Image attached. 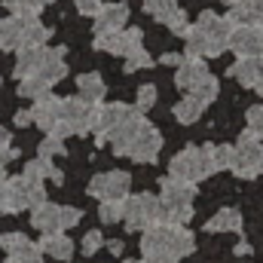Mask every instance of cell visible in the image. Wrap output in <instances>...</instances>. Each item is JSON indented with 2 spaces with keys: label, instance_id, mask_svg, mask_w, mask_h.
<instances>
[{
  "label": "cell",
  "instance_id": "1",
  "mask_svg": "<svg viewBox=\"0 0 263 263\" xmlns=\"http://www.w3.org/2000/svg\"><path fill=\"white\" fill-rule=\"evenodd\" d=\"M193 248H196L193 233L184 230V223H172V220H159L147 227L141 236L144 263H178L181 257L193 254Z\"/></svg>",
  "mask_w": 263,
  "mask_h": 263
},
{
  "label": "cell",
  "instance_id": "2",
  "mask_svg": "<svg viewBox=\"0 0 263 263\" xmlns=\"http://www.w3.org/2000/svg\"><path fill=\"white\" fill-rule=\"evenodd\" d=\"M196 184H184L175 178H162L159 181V205H162V220L172 223H187L193 217V190Z\"/></svg>",
  "mask_w": 263,
  "mask_h": 263
},
{
  "label": "cell",
  "instance_id": "3",
  "mask_svg": "<svg viewBox=\"0 0 263 263\" xmlns=\"http://www.w3.org/2000/svg\"><path fill=\"white\" fill-rule=\"evenodd\" d=\"M40 202H46L43 184L25 181L22 175L18 178H6L3 187H0V211H6V214H18L25 208H37Z\"/></svg>",
  "mask_w": 263,
  "mask_h": 263
},
{
  "label": "cell",
  "instance_id": "4",
  "mask_svg": "<svg viewBox=\"0 0 263 263\" xmlns=\"http://www.w3.org/2000/svg\"><path fill=\"white\" fill-rule=\"evenodd\" d=\"M123 220L132 233H144L147 227L159 223L162 220V205L159 196H150V193H135V196L123 199Z\"/></svg>",
  "mask_w": 263,
  "mask_h": 263
},
{
  "label": "cell",
  "instance_id": "5",
  "mask_svg": "<svg viewBox=\"0 0 263 263\" xmlns=\"http://www.w3.org/2000/svg\"><path fill=\"white\" fill-rule=\"evenodd\" d=\"M83 217L80 208L70 205H52V202H40L37 208H31V223L40 233H65L70 227H77Z\"/></svg>",
  "mask_w": 263,
  "mask_h": 263
},
{
  "label": "cell",
  "instance_id": "6",
  "mask_svg": "<svg viewBox=\"0 0 263 263\" xmlns=\"http://www.w3.org/2000/svg\"><path fill=\"white\" fill-rule=\"evenodd\" d=\"M211 175V162L202 147H184L172 162H168V178L184 181V184H199Z\"/></svg>",
  "mask_w": 263,
  "mask_h": 263
},
{
  "label": "cell",
  "instance_id": "7",
  "mask_svg": "<svg viewBox=\"0 0 263 263\" xmlns=\"http://www.w3.org/2000/svg\"><path fill=\"white\" fill-rule=\"evenodd\" d=\"M92 107L95 104L83 101L80 95L77 98H62V117H59L55 129L49 132V135H55L62 141L70 138V135H86L89 132V123H92Z\"/></svg>",
  "mask_w": 263,
  "mask_h": 263
},
{
  "label": "cell",
  "instance_id": "8",
  "mask_svg": "<svg viewBox=\"0 0 263 263\" xmlns=\"http://www.w3.org/2000/svg\"><path fill=\"white\" fill-rule=\"evenodd\" d=\"M233 172L242 181H254L263 172V144L257 138H251L248 132L239 138V147L233 153Z\"/></svg>",
  "mask_w": 263,
  "mask_h": 263
},
{
  "label": "cell",
  "instance_id": "9",
  "mask_svg": "<svg viewBox=\"0 0 263 263\" xmlns=\"http://www.w3.org/2000/svg\"><path fill=\"white\" fill-rule=\"evenodd\" d=\"M159 150H162V135L144 120V126L135 132L132 141L126 144L123 156H129L135 162H156L159 159Z\"/></svg>",
  "mask_w": 263,
  "mask_h": 263
},
{
  "label": "cell",
  "instance_id": "10",
  "mask_svg": "<svg viewBox=\"0 0 263 263\" xmlns=\"http://www.w3.org/2000/svg\"><path fill=\"white\" fill-rule=\"evenodd\" d=\"M227 49H233L239 59H260L263 55V25H233Z\"/></svg>",
  "mask_w": 263,
  "mask_h": 263
},
{
  "label": "cell",
  "instance_id": "11",
  "mask_svg": "<svg viewBox=\"0 0 263 263\" xmlns=\"http://www.w3.org/2000/svg\"><path fill=\"white\" fill-rule=\"evenodd\" d=\"M132 187V175L129 172H104V175H95L89 181V196L95 199H126Z\"/></svg>",
  "mask_w": 263,
  "mask_h": 263
},
{
  "label": "cell",
  "instance_id": "12",
  "mask_svg": "<svg viewBox=\"0 0 263 263\" xmlns=\"http://www.w3.org/2000/svg\"><path fill=\"white\" fill-rule=\"evenodd\" d=\"M129 114H132L129 104H95V107H92V123H89V132H95L98 144H104V141H107V135H110V129H114V126H120Z\"/></svg>",
  "mask_w": 263,
  "mask_h": 263
},
{
  "label": "cell",
  "instance_id": "13",
  "mask_svg": "<svg viewBox=\"0 0 263 263\" xmlns=\"http://www.w3.org/2000/svg\"><path fill=\"white\" fill-rule=\"evenodd\" d=\"M138 46H141V31H138V28L95 34V49L110 52V55H129L132 49H138Z\"/></svg>",
  "mask_w": 263,
  "mask_h": 263
},
{
  "label": "cell",
  "instance_id": "14",
  "mask_svg": "<svg viewBox=\"0 0 263 263\" xmlns=\"http://www.w3.org/2000/svg\"><path fill=\"white\" fill-rule=\"evenodd\" d=\"M196 28L214 43V46H220V49H227V43H230V34H233V22L227 18V15H217V12H211V9H205L202 15H199Z\"/></svg>",
  "mask_w": 263,
  "mask_h": 263
},
{
  "label": "cell",
  "instance_id": "15",
  "mask_svg": "<svg viewBox=\"0 0 263 263\" xmlns=\"http://www.w3.org/2000/svg\"><path fill=\"white\" fill-rule=\"evenodd\" d=\"M31 117H34V123L40 126V129L49 132L55 129V123H59V117H62V98H55V95H40V98H34V110H31Z\"/></svg>",
  "mask_w": 263,
  "mask_h": 263
},
{
  "label": "cell",
  "instance_id": "16",
  "mask_svg": "<svg viewBox=\"0 0 263 263\" xmlns=\"http://www.w3.org/2000/svg\"><path fill=\"white\" fill-rule=\"evenodd\" d=\"M126 22H129V6L126 3H101V9L95 12V34L123 31Z\"/></svg>",
  "mask_w": 263,
  "mask_h": 263
},
{
  "label": "cell",
  "instance_id": "17",
  "mask_svg": "<svg viewBox=\"0 0 263 263\" xmlns=\"http://www.w3.org/2000/svg\"><path fill=\"white\" fill-rule=\"evenodd\" d=\"M208 73H211V70L205 65V59H187V55H184V62L178 65V73H175V83H178V89L190 92V89H196Z\"/></svg>",
  "mask_w": 263,
  "mask_h": 263
},
{
  "label": "cell",
  "instance_id": "18",
  "mask_svg": "<svg viewBox=\"0 0 263 263\" xmlns=\"http://www.w3.org/2000/svg\"><path fill=\"white\" fill-rule=\"evenodd\" d=\"M184 40H187V52H184L187 59H217V55L223 52L220 46H214V43L199 31L196 25H190V28L184 31Z\"/></svg>",
  "mask_w": 263,
  "mask_h": 263
},
{
  "label": "cell",
  "instance_id": "19",
  "mask_svg": "<svg viewBox=\"0 0 263 263\" xmlns=\"http://www.w3.org/2000/svg\"><path fill=\"white\" fill-rule=\"evenodd\" d=\"M22 178H25V181H34V184H43L46 178H49V181H55V184H62V181H65V175L52 165V159H43V156L31 159V162L22 168Z\"/></svg>",
  "mask_w": 263,
  "mask_h": 263
},
{
  "label": "cell",
  "instance_id": "20",
  "mask_svg": "<svg viewBox=\"0 0 263 263\" xmlns=\"http://www.w3.org/2000/svg\"><path fill=\"white\" fill-rule=\"evenodd\" d=\"M22 31H25V18L22 15L0 18V49H6V52L22 49Z\"/></svg>",
  "mask_w": 263,
  "mask_h": 263
},
{
  "label": "cell",
  "instance_id": "21",
  "mask_svg": "<svg viewBox=\"0 0 263 263\" xmlns=\"http://www.w3.org/2000/svg\"><path fill=\"white\" fill-rule=\"evenodd\" d=\"M233 25H260L263 22V0H239L233 3L230 15H227Z\"/></svg>",
  "mask_w": 263,
  "mask_h": 263
},
{
  "label": "cell",
  "instance_id": "22",
  "mask_svg": "<svg viewBox=\"0 0 263 263\" xmlns=\"http://www.w3.org/2000/svg\"><path fill=\"white\" fill-rule=\"evenodd\" d=\"M230 77H236L242 86L254 89V86L260 83V77H263V55L260 59H239L236 65L230 67Z\"/></svg>",
  "mask_w": 263,
  "mask_h": 263
},
{
  "label": "cell",
  "instance_id": "23",
  "mask_svg": "<svg viewBox=\"0 0 263 263\" xmlns=\"http://www.w3.org/2000/svg\"><path fill=\"white\" fill-rule=\"evenodd\" d=\"M18 52V59H15V77L22 80V77H31L37 67L43 65V59H46V46H25V49H15Z\"/></svg>",
  "mask_w": 263,
  "mask_h": 263
},
{
  "label": "cell",
  "instance_id": "24",
  "mask_svg": "<svg viewBox=\"0 0 263 263\" xmlns=\"http://www.w3.org/2000/svg\"><path fill=\"white\" fill-rule=\"evenodd\" d=\"M40 251L49 254V257H55V260H70L73 257V242L67 239L65 233H43Z\"/></svg>",
  "mask_w": 263,
  "mask_h": 263
},
{
  "label": "cell",
  "instance_id": "25",
  "mask_svg": "<svg viewBox=\"0 0 263 263\" xmlns=\"http://www.w3.org/2000/svg\"><path fill=\"white\" fill-rule=\"evenodd\" d=\"M77 92H80L83 101H89V104H101L107 86H104V80H101L98 73H80V77H77Z\"/></svg>",
  "mask_w": 263,
  "mask_h": 263
},
{
  "label": "cell",
  "instance_id": "26",
  "mask_svg": "<svg viewBox=\"0 0 263 263\" xmlns=\"http://www.w3.org/2000/svg\"><path fill=\"white\" fill-rule=\"evenodd\" d=\"M208 233H239L242 230V214L236 208H220L208 223H205Z\"/></svg>",
  "mask_w": 263,
  "mask_h": 263
},
{
  "label": "cell",
  "instance_id": "27",
  "mask_svg": "<svg viewBox=\"0 0 263 263\" xmlns=\"http://www.w3.org/2000/svg\"><path fill=\"white\" fill-rule=\"evenodd\" d=\"M202 150H205V156H208V162H211V172L233 168V153H236V147H230V144H205Z\"/></svg>",
  "mask_w": 263,
  "mask_h": 263
},
{
  "label": "cell",
  "instance_id": "28",
  "mask_svg": "<svg viewBox=\"0 0 263 263\" xmlns=\"http://www.w3.org/2000/svg\"><path fill=\"white\" fill-rule=\"evenodd\" d=\"M205 107H208V104H202L196 95H187V98H181V101L175 104V120L184 123V126H190V123H196L199 117H202Z\"/></svg>",
  "mask_w": 263,
  "mask_h": 263
},
{
  "label": "cell",
  "instance_id": "29",
  "mask_svg": "<svg viewBox=\"0 0 263 263\" xmlns=\"http://www.w3.org/2000/svg\"><path fill=\"white\" fill-rule=\"evenodd\" d=\"M49 28L46 25H40L37 18H25V31H22V49L25 46H46V40H49Z\"/></svg>",
  "mask_w": 263,
  "mask_h": 263
},
{
  "label": "cell",
  "instance_id": "30",
  "mask_svg": "<svg viewBox=\"0 0 263 263\" xmlns=\"http://www.w3.org/2000/svg\"><path fill=\"white\" fill-rule=\"evenodd\" d=\"M3 3H6V9H9L12 15L37 18V15H40V9H43V6H49L52 0H3Z\"/></svg>",
  "mask_w": 263,
  "mask_h": 263
},
{
  "label": "cell",
  "instance_id": "31",
  "mask_svg": "<svg viewBox=\"0 0 263 263\" xmlns=\"http://www.w3.org/2000/svg\"><path fill=\"white\" fill-rule=\"evenodd\" d=\"M9 263H43V251L34 242H25L22 248L9 251Z\"/></svg>",
  "mask_w": 263,
  "mask_h": 263
},
{
  "label": "cell",
  "instance_id": "32",
  "mask_svg": "<svg viewBox=\"0 0 263 263\" xmlns=\"http://www.w3.org/2000/svg\"><path fill=\"white\" fill-rule=\"evenodd\" d=\"M52 86L49 83H43L40 77H22V83H18V95L22 98H40V95H46Z\"/></svg>",
  "mask_w": 263,
  "mask_h": 263
},
{
  "label": "cell",
  "instance_id": "33",
  "mask_svg": "<svg viewBox=\"0 0 263 263\" xmlns=\"http://www.w3.org/2000/svg\"><path fill=\"white\" fill-rule=\"evenodd\" d=\"M190 95H196L202 104H211V101L217 98V80H214V77L208 73V77H205V80L199 83L196 89H190Z\"/></svg>",
  "mask_w": 263,
  "mask_h": 263
},
{
  "label": "cell",
  "instance_id": "34",
  "mask_svg": "<svg viewBox=\"0 0 263 263\" xmlns=\"http://www.w3.org/2000/svg\"><path fill=\"white\" fill-rule=\"evenodd\" d=\"M159 22H162L172 34H178V37H184V31L190 28V25H187V12H184V9H172V12H168L165 18H159Z\"/></svg>",
  "mask_w": 263,
  "mask_h": 263
},
{
  "label": "cell",
  "instance_id": "35",
  "mask_svg": "<svg viewBox=\"0 0 263 263\" xmlns=\"http://www.w3.org/2000/svg\"><path fill=\"white\" fill-rule=\"evenodd\" d=\"M98 217L104 223H117L123 217V199H104L101 208H98Z\"/></svg>",
  "mask_w": 263,
  "mask_h": 263
},
{
  "label": "cell",
  "instance_id": "36",
  "mask_svg": "<svg viewBox=\"0 0 263 263\" xmlns=\"http://www.w3.org/2000/svg\"><path fill=\"white\" fill-rule=\"evenodd\" d=\"M141 3H144V12H150L156 22L165 18L172 9H178V0H141Z\"/></svg>",
  "mask_w": 263,
  "mask_h": 263
},
{
  "label": "cell",
  "instance_id": "37",
  "mask_svg": "<svg viewBox=\"0 0 263 263\" xmlns=\"http://www.w3.org/2000/svg\"><path fill=\"white\" fill-rule=\"evenodd\" d=\"M153 65V59L147 55V49L144 46H138V49H132L129 55H126V73H135V70H144V67Z\"/></svg>",
  "mask_w": 263,
  "mask_h": 263
},
{
  "label": "cell",
  "instance_id": "38",
  "mask_svg": "<svg viewBox=\"0 0 263 263\" xmlns=\"http://www.w3.org/2000/svg\"><path fill=\"white\" fill-rule=\"evenodd\" d=\"M245 120H248V135H251V138H257V141H263V104L248 107Z\"/></svg>",
  "mask_w": 263,
  "mask_h": 263
},
{
  "label": "cell",
  "instance_id": "39",
  "mask_svg": "<svg viewBox=\"0 0 263 263\" xmlns=\"http://www.w3.org/2000/svg\"><path fill=\"white\" fill-rule=\"evenodd\" d=\"M153 104H156V86H153V83H144V86L138 89V110L147 114Z\"/></svg>",
  "mask_w": 263,
  "mask_h": 263
},
{
  "label": "cell",
  "instance_id": "40",
  "mask_svg": "<svg viewBox=\"0 0 263 263\" xmlns=\"http://www.w3.org/2000/svg\"><path fill=\"white\" fill-rule=\"evenodd\" d=\"M65 153V144H62V138H55V135H46L43 138V144H40V156L43 159H52V156H62Z\"/></svg>",
  "mask_w": 263,
  "mask_h": 263
},
{
  "label": "cell",
  "instance_id": "41",
  "mask_svg": "<svg viewBox=\"0 0 263 263\" xmlns=\"http://www.w3.org/2000/svg\"><path fill=\"white\" fill-rule=\"evenodd\" d=\"M18 156V150L12 147V138H9V132L0 126V165H6L9 159H15Z\"/></svg>",
  "mask_w": 263,
  "mask_h": 263
},
{
  "label": "cell",
  "instance_id": "42",
  "mask_svg": "<svg viewBox=\"0 0 263 263\" xmlns=\"http://www.w3.org/2000/svg\"><path fill=\"white\" fill-rule=\"evenodd\" d=\"M25 242H31L25 233H3V236H0V248H3L6 254H9V251H15V248H22Z\"/></svg>",
  "mask_w": 263,
  "mask_h": 263
},
{
  "label": "cell",
  "instance_id": "43",
  "mask_svg": "<svg viewBox=\"0 0 263 263\" xmlns=\"http://www.w3.org/2000/svg\"><path fill=\"white\" fill-rule=\"evenodd\" d=\"M101 245H104V236H101L98 230H89V233L83 236V254H89V257H92Z\"/></svg>",
  "mask_w": 263,
  "mask_h": 263
},
{
  "label": "cell",
  "instance_id": "44",
  "mask_svg": "<svg viewBox=\"0 0 263 263\" xmlns=\"http://www.w3.org/2000/svg\"><path fill=\"white\" fill-rule=\"evenodd\" d=\"M73 3H77V12L83 15H95L101 9V0H73Z\"/></svg>",
  "mask_w": 263,
  "mask_h": 263
},
{
  "label": "cell",
  "instance_id": "45",
  "mask_svg": "<svg viewBox=\"0 0 263 263\" xmlns=\"http://www.w3.org/2000/svg\"><path fill=\"white\" fill-rule=\"evenodd\" d=\"M31 123H34L31 110H18V114H15V126H22V129H25V126H31Z\"/></svg>",
  "mask_w": 263,
  "mask_h": 263
},
{
  "label": "cell",
  "instance_id": "46",
  "mask_svg": "<svg viewBox=\"0 0 263 263\" xmlns=\"http://www.w3.org/2000/svg\"><path fill=\"white\" fill-rule=\"evenodd\" d=\"M159 62H162V65H175V67H178L181 62H184V55H178V52H165Z\"/></svg>",
  "mask_w": 263,
  "mask_h": 263
},
{
  "label": "cell",
  "instance_id": "47",
  "mask_svg": "<svg viewBox=\"0 0 263 263\" xmlns=\"http://www.w3.org/2000/svg\"><path fill=\"white\" fill-rule=\"evenodd\" d=\"M233 251H236V257H248V254H254V248H251L248 242H239V245H236Z\"/></svg>",
  "mask_w": 263,
  "mask_h": 263
},
{
  "label": "cell",
  "instance_id": "48",
  "mask_svg": "<svg viewBox=\"0 0 263 263\" xmlns=\"http://www.w3.org/2000/svg\"><path fill=\"white\" fill-rule=\"evenodd\" d=\"M107 248H110V254H117V257L123 254V242H120V239H110V242H107Z\"/></svg>",
  "mask_w": 263,
  "mask_h": 263
},
{
  "label": "cell",
  "instance_id": "49",
  "mask_svg": "<svg viewBox=\"0 0 263 263\" xmlns=\"http://www.w3.org/2000/svg\"><path fill=\"white\" fill-rule=\"evenodd\" d=\"M3 181H6V172H3V165H0V187H3Z\"/></svg>",
  "mask_w": 263,
  "mask_h": 263
},
{
  "label": "cell",
  "instance_id": "50",
  "mask_svg": "<svg viewBox=\"0 0 263 263\" xmlns=\"http://www.w3.org/2000/svg\"><path fill=\"white\" fill-rule=\"evenodd\" d=\"M223 3H227V6H233V3H239V0H223Z\"/></svg>",
  "mask_w": 263,
  "mask_h": 263
},
{
  "label": "cell",
  "instance_id": "51",
  "mask_svg": "<svg viewBox=\"0 0 263 263\" xmlns=\"http://www.w3.org/2000/svg\"><path fill=\"white\" fill-rule=\"evenodd\" d=\"M129 263H141V260H129Z\"/></svg>",
  "mask_w": 263,
  "mask_h": 263
}]
</instances>
